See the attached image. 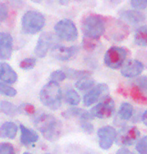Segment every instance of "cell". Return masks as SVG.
<instances>
[{
  "instance_id": "6da1fadb",
  "label": "cell",
  "mask_w": 147,
  "mask_h": 154,
  "mask_svg": "<svg viewBox=\"0 0 147 154\" xmlns=\"http://www.w3.org/2000/svg\"><path fill=\"white\" fill-rule=\"evenodd\" d=\"M34 124L45 139L49 141L57 140L62 133V124L53 115L43 113L34 119Z\"/></svg>"
},
{
  "instance_id": "7a4b0ae2",
  "label": "cell",
  "mask_w": 147,
  "mask_h": 154,
  "mask_svg": "<svg viewBox=\"0 0 147 154\" xmlns=\"http://www.w3.org/2000/svg\"><path fill=\"white\" fill-rule=\"evenodd\" d=\"M81 28L84 37L98 40L105 31V17L95 13L88 14L82 20Z\"/></svg>"
},
{
  "instance_id": "3957f363",
  "label": "cell",
  "mask_w": 147,
  "mask_h": 154,
  "mask_svg": "<svg viewBox=\"0 0 147 154\" xmlns=\"http://www.w3.org/2000/svg\"><path fill=\"white\" fill-rule=\"evenodd\" d=\"M40 100L45 106L52 110H56L61 106L62 92L57 82L49 81L40 91Z\"/></svg>"
},
{
  "instance_id": "277c9868",
  "label": "cell",
  "mask_w": 147,
  "mask_h": 154,
  "mask_svg": "<svg viewBox=\"0 0 147 154\" xmlns=\"http://www.w3.org/2000/svg\"><path fill=\"white\" fill-rule=\"evenodd\" d=\"M129 28L124 22L116 20L112 17H105V31L104 34L107 39L112 41H122L127 38Z\"/></svg>"
},
{
  "instance_id": "5b68a950",
  "label": "cell",
  "mask_w": 147,
  "mask_h": 154,
  "mask_svg": "<svg viewBox=\"0 0 147 154\" xmlns=\"http://www.w3.org/2000/svg\"><path fill=\"white\" fill-rule=\"evenodd\" d=\"M22 30L26 34H36L45 25V17L38 11H27L21 20Z\"/></svg>"
},
{
  "instance_id": "8992f818",
  "label": "cell",
  "mask_w": 147,
  "mask_h": 154,
  "mask_svg": "<svg viewBox=\"0 0 147 154\" xmlns=\"http://www.w3.org/2000/svg\"><path fill=\"white\" fill-rule=\"evenodd\" d=\"M129 50L120 46H112L106 51L104 56V63L111 69H118L123 66L126 61Z\"/></svg>"
},
{
  "instance_id": "52a82bcc",
  "label": "cell",
  "mask_w": 147,
  "mask_h": 154,
  "mask_svg": "<svg viewBox=\"0 0 147 154\" xmlns=\"http://www.w3.org/2000/svg\"><path fill=\"white\" fill-rule=\"evenodd\" d=\"M56 35L60 39L67 42L75 41L78 37V31L73 21L69 19H62L55 24L54 26Z\"/></svg>"
},
{
  "instance_id": "ba28073f",
  "label": "cell",
  "mask_w": 147,
  "mask_h": 154,
  "mask_svg": "<svg viewBox=\"0 0 147 154\" xmlns=\"http://www.w3.org/2000/svg\"><path fill=\"white\" fill-rule=\"evenodd\" d=\"M140 137V131L135 126H125L116 133V143L121 146H130Z\"/></svg>"
},
{
  "instance_id": "9c48e42d",
  "label": "cell",
  "mask_w": 147,
  "mask_h": 154,
  "mask_svg": "<svg viewBox=\"0 0 147 154\" xmlns=\"http://www.w3.org/2000/svg\"><path fill=\"white\" fill-rule=\"evenodd\" d=\"M115 109V104L114 101L109 95L103 97L102 100L99 103L93 107L90 110V114L92 117H97V118H109L112 115V113L114 112Z\"/></svg>"
},
{
  "instance_id": "30bf717a",
  "label": "cell",
  "mask_w": 147,
  "mask_h": 154,
  "mask_svg": "<svg viewBox=\"0 0 147 154\" xmlns=\"http://www.w3.org/2000/svg\"><path fill=\"white\" fill-rule=\"evenodd\" d=\"M55 45L57 44L55 42L54 36L51 33H42L34 49V54L39 58H43L47 55L48 51L53 48Z\"/></svg>"
},
{
  "instance_id": "8fae6325",
  "label": "cell",
  "mask_w": 147,
  "mask_h": 154,
  "mask_svg": "<svg viewBox=\"0 0 147 154\" xmlns=\"http://www.w3.org/2000/svg\"><path fill=\"white\" fill-rule=\"evenodd\" d=\"M116 130L112 126H103L98 129L97 135L99 138V146L101 149L108 150L116 139Z\"/></svg>"
},
{
  "instance_id": "7c38bea8",
  "label": "cell",
  "mask_w": 147,
  "mask_h": 154,
  "mask_svg": "<svg viewBox=\"0 0 147 154\" xmlns=\"http://www.w3.org/2000/svg\"><path fill=\"white\" fill-rule=\"evenodd\" d=\"M109 89L108 86L106 84H97L94 86L93 88H91L89 91L87 92L86 94L84 95L83 98V103L85 106H91L92 104H94L95 102H97L100 98H103L107 96V93H108Z\"/></svg>"
},
{
  "instance_id": "4fadbf2b",
  "label": "cell",
  "mask_w": 147,
  "mask_h": 154,
  "mask_svg": "<svg viewBox=\"0 0 147 154\" xmlns=\"http://www.w3.org/2000/svg\"><path fill=\"white\" fill-rule=\"evenodd\" d=\"M79 48L77 46H70V47H65L62 45H55L53 48L51 49L52 56L55 59L61 60V61H66L71 59L78 53Z\"/></svg>"
},
{
  "instance_id": "5bb4252c",
  "label": "cell",
  "mask_w": 147,
  "mask_h": 154,
  "mask_svg": "<svg viewBox=\"0 0 147 154\" xmlns=\"http://www.w3.org/2000/svg\"><path fill=\"white\" fill-rule=\"evenodd\" d=\"M13 51V39L6 32L0 33V60H8Z\"/></svg>"
},
{
  "instance_id": "9a60e30c",
  "label": "cell",
  "mask_w": 147,
  "mask_h": 154,
  "mask_svg": "<svg viewBox=\"0 0 147 154\" xmlns=\"http://www.w3.org/2000/svg\"><path fill=\"white\" fill-rule=\"evenodd\" d=\"M144 69V65L138 60H130L124 63L121 67V74L127 78H134L139 76Z\"/></svg>"
},
{
  "instance_id": "2e32d148",
  "label": "cell",
  "mask_w": 147,
  "mask_h": 154,
  "mask_svg": "<svg viewBox=\"0 0 147 154\" xmlns=\"http://www.w3.org/2000/svg\"><path fill=\"white\" fill-rule=\"evenodd\" d=\"M17 73L5 62H0V80L7 84H14L17 81Z\"/></svg>"
},
{
  "instance_id": "e0dca14e",
  "label": "cell",
  "mask_w": 147,
  "mask_h": 154,
  "mask_svg": "<svg viewBox=\"0 0 147 154\" xmlns=\"http://www.w3.org/2000/svg\"><path fill=\"white\" fill-rule=\"evenodd\" d=\"M121 19L128 22L130 24H138L141 22H144L146 19V16L142 12L138 10H126L120 13Z\"/></svg>"
},
{
  "instance_id": "ac0fdd59",
  "label": "cell",
  "mask_w": 147,
  "mask_h": 154,
  "mask_svg": "<svg viewBox=\"0 0 147 154\" xmlns=\"http://www.w3.org/2000/svg\"><path fill=\"white\" fill-rule=\"evenodd\" d=\"M20 141L23 145H29V144L35 143L36 141H38L39 136L38 134L34 132L31 129L25 127L24 125H20Z\"/></svg>"
},
{
  "instance_id": "d6986e66",
  "label": "cell",
  "mask_w": 147,
  "mask_h": 154,
  "mask_svg": "<svg viewBox=\"0 0 147 154\" xmlns=\"http://www.w3.org/2000/svg\"><path fill=\"white\" fill-rule=\"evenodd\" d=\"M17 125L14 122L6 121L0 126V138L13 139L17 134Z\"/></svg>"
},
{
  "instance_id": "ffe728a7",
  "label": "cell",
  "mask_w": 147,
  "mask_h": 154,
  "mask_svg": "<svg viewBox=\"0 0 147 154\" xmlns=\"http://www.w3.org/2000/svg\"><path fill=\"white\" fill-rule=\"evenodd\" d=\"M62 115L66 118H69V117H78L80 118V120H91L93 119L92 115L90 114L89 111H85V110L81 109V108H70L66 111H64L62 113Z\"/></svg>"
},
{
  "instance_id": "44dd1931",
  "label": "cell",
  "mask_w": 147,
  "mask_h": 154,
  "mask_svg": "<svg viewBox=\"0 0 147 154\" xmlns=\"http://www.w3.org/2000/svg\"><path fill=\"white\" fill-rule=\"evenodd\" d=\"M133 115V106L128 102H123L121 104L118 111V117L123 121L129 120Z\"/></svg>"
},
{
  "instance_id": "7402d4cb",
  "label": "cell",
  "mask_w": 147,
  "mask_h": 154,
  "mask_svg": "<svg viewBox=\"0 0 147 154\" xmlns=\"http://www.w3.org/2000/svg\"><path fill=\"white\" fill-rule=\"evenodd\" d=\"M0 110H1L5 115L10 116V117L16 116L17 113L19 112L17 106H15L13 103L8 102V101H6V100H3L0 102Z\"/></svg>"
},
{
  "instance_id": "603a6c76",
  "label": "cell",
  "mask_w": 147,
  "mask_h": 154,
  "mask_svg": "<svg viewBox=\"0 0 147 154\" xmlns=\"http://www.w3.org/2000/svg\"><path fill=\"white\" fill-rule=\"evenodd\" d=\"M64 99H65L66 103L70 104L72 106L78 105L80 102V96L77 93V91L72 88H67L64 93Z\"/></svg>"
},
{
  "instance_id": "cb8c5ba5",
  "label": "cell",
  "mask_w": 147,
  "mask_h": 154,
  "mask_svg": "<svg viewBox=\"0 0 147 154\" xmlns=\"http://www.w3.org/2000/svg\"><path fill=\"white\" fill-rule=\"evenodd\" d=\"M135 43L139 46H147V25L139 27L135 32Z\"/></svg>"
},
{
  "instance_id": "d4e9b609",
  "label": "cell",
  "mask_w": 147,
  "mask_h": 154,
  "mask_svg": "<svg viewBox=\"0 0 147 154\" xmlns=\"http://www.w3.org/2000/svg\"><path fill=\"white\" fill-rule=\"evenodd\" d=\"M130 95L133 98V100H135L136 102L147 104V95L143 93V90L139 89L136 85H134L130 90Z\"/></svg>"
},
{
  "instance_id": "484cf974",
  "label": "cell",
  "mask_w": 147,
  "mask_h": 154,
  "mask_svg": "<svg viewBox=\"0 0 147 154\" xmlns=\"http://www.w3.org/2000/svg\"><path fill=\"white\" fill-rule=\"evenodd\" d=\"M76 88L79 89L81 91H87L90 90L91 88H93L95 86V81L93 79L89 78V77H85V78L79 79L77 82H76Z\"/></svg>"
},
{
  "instance_id": "4316f807",
  "label": "cell",
  "mask_w": 147,
  "mask_h": 154,
  "mask_svg": "<svg viewBox=\"0 0 147 154\" xmlns=\"http://www.w3.org/2000/svg\"><path fill=\"white\" fill-rule=\"evenodd\" d=\"M64 72H65L67 77L74 79H82L85 78V77H89L91 75V72L87 71V70H75L67 68L66 70H64Z\"/></svg>"
},
{
  "instance_id": "83f0119b",
  "label": "cell",
  "mask_w": 147,
  "mask_h": 154,
  "mask_svg": "<svg viewBox=\"0 0 147 154\" xmlns=\"http://www.w3.org/2000/svg\"><path fill=\"white\" fill-rule=\"evenodd\" d=\"M0 94L5 95V96L8 97H14L17 94V91L16 89L7 84V83L0 81Z\"/></svg>"
},
{
  "instance_id": "f1b7e54d",
  "label": "cell",
  "mask_w": 147,
  "mask_h": 154,
  "mask_svg": "<svg viewBox=\"0 0 147 154\" xmlns=\"http://www.w3.org/2000/svg\"><path fill=\"white\" fill-rule=\"evenodd\" d=\"M67 78V76L64 72V70H55L50 74V81L54 82H61L63 80H65Z\"/></svg>"
},
{
  "instance_id": "f546056e",
  "label": "cell",
  "mask_w": 147,
  "mask_h": 154,
  "mask_svg": "<svg viewBox=\"0 0 147 154\" xmlns=\"http://www.w3.org/2000/svg\"><path fill=\"white\" fill-rule=\"evenodd\" d=\"M136 150L139 154H147V136L137 140Z\"/></svg>"
},
{
  "instance_id": "4dcf8cb0",
  "label": "cell",
  "mask_w": 147,
  "mask_h": 154,
  "mask_svg": "<svg viewBox=\"0 0 147 154\" xmlns=\"http://www.w3.org/2000/svg\"><path fill=\"white\" fill-rule=\"evenodd\" d=\"M0 154H16L14 146L11 143L1 142L0 143Z\"/></svg>"
},
{
  "instance_id": "1f68e13d",
  "label": "cell",
  "mask_w": 147,
  "mask_h": 154,
  "mask_svg": "<svg viewBox=\"0 0 147 154\" xmlns=\"http://www.w3.org/2000/svg\"><path fill=\"white\" fill-rule=\"evenodd\" d=\"M97 44H98V40L87 38V37L83 38V47L84 49H86L87 51L94 50V49L97 47Z\"/></svg>"
},
{
  "instance_id": "d6a6232c",
  "label": "cell",
  "mask_w": 147,
  "mask_h": 154,
  "mask_svg": "<svg viewBox=\"0 0 147 154\" xmlns=\"http://www.w3.org/2000/svg\"><path fill=\"white\" fill-rule=\"evenodd\" d=\"M18 110H19V112L25 113L28 115H34L35 113V107L30 103H22L18 107Z\"/></svg>"
},
{
  "instance_id": "836d02e7",
  "label": "cell",
  "mask_w": 147,
  "mask_h": 154,
  "mask_svg": "<svg viewBox=\"0 0 147 154\" xmlns=\"http://www.w3.org/2000/svg\"><path fill=\"white\" fill-rule=\"evenodd\" d=\"M36 64V59L34 58H25L20 62V68L24 70H29L33 68Z\"/></svg>"
},
{
  "instance_id": "e575fe53",
  "label": "cell",
  "mask_w": 147,
  "mask_h": 154,
  "mask_svg": "<svg viewBox=\"0 0 147 154\" xmlns=\"http://www.w3.org/2000/svg\"><path fill=\"white\" fill-rule=\"evenodd\" d=\"M80 126L82 128V130L85 131L88 134H91L94 130V127L88 120H80Z\"/></svg>"
},
{
  "instance_id": "d590c367",
  "label": "cell",
  "mask_w": 147,
  "mask_h": 154,
  "mask_svg": "<svg viewBox=\"0 0 147 154\" xmlns=\"http://www.w3.org/2000/svg\"><path fill=\"white\" fill-rule=\"evenodd\" d=\"M131 5L137 10H141L147 7V0H131Z\"/></svg>"
},
{
  "instance_id": "8d00e7d4",
  "label": "cell",
  "mask_w": 147,
  "mask_h": 154,
  "mask_svg": "<svg viewBox=\"0 0 147 154\" xmlns=\"http://www.w3.org/2000/svg\"><path fill=\"white\" fill-rule=\"evenodd\" d=\"M8 17V7L4 3H0V22L7 19Z\"/></svg>"
},
{
  "instance_id": "74e56055",
  "label": "cell",
  "mask_w": 147,
  "mask_h": 154,
  "mask_svg": "<svg viewBox=\"0 0 147 154\" xmlns=\"http://www.w3.org/2000/svg\"><path fill=\"white\" fill-rule=\"evenodd\" d=\"M135 85L141 90H146L147 89V76H141L136 80Z\"/></svg>"
},
{
  "instance_id": "f35d334b",
  "label": "cell",
  "mask_w": 147,
  "mask_h": 154,
  "mask_svg": "<svg viewBox=\"0 0 147 154\" xmlns=\"http://www.w3.org/2000/svg\"><path fill=\"white\" fill-rule=\"evenodd\" d=\"M13 6H21L23 4V0H7Z\"/></svg>"
},
{
  "instance_id": "ab89813d",
  "label": "cell",
  "mask_w": 147,
  "mask_h": 154,
  "mask_svg": "<svg viewBox=\"0 0 147 154\" xmlns=\"http://www.w3.org/2000/svg\"><path fill=\"white\" fill-rule=\"evenodd\" d=\"M116 154H135V153H133L132 151H130L129 149L121 148V149H119L117 152H116Z\"/></svg>"
},
{
  "instance_id": "60d3db41",
  "label": "cell",
  "mask_w": 147,
  "mask_h": 154,
  "mask_svg": "<svg viewBox=\"0 0 147 154\" xmlns=\"http://www.w3.org/2000/svg\"><path fill=\"white\" fill-rule=\"evenodd\" d=\"M105 1L108 3V4H111V5H118L119 3H121L123 0H105Z\"/></svg>"
},
{
  "instance_id": "b9f144b4",
  "label": "cell",
  "mask_w": 147,
  "mask_h": 154,
  "mask_svg": "<svg viewBox=\"0 0 147 154\" xmlns=\"http://www.w3.org/2000/svg\"><path fill=\"white\" fill-rule=\"evenodd\" d=\"M142 122L144 123L145 125H147V110L144 111V113L142 114Z\"/></svg>"
},
{
  "instance_id": "7bdbcfd3",
  "label": "cell",
  "mask_w": 147,
  "mask_h": 154,
  "mask_svg": "<svg viewBox=\"0 0 147 154\" xmlns=\"http://www.w3.org/2000/svg\"><path fill=\"white\" fill-rule=\"evenodd\" d=\"M58 1H59L61 4H63V5H66L67 3H68V1L69 0H58Z\"/></svg>"
},
{
  "instance_id": "ee69618b",
  "label": "cell",
  "mask_w": 147,
  "mask_h": 154,
  "mask_svg": "<svg viewBox=\"0 0 147 154\" xmlns=\"http://www.w3.org/2000/svg\"><path fill=\"white\" fill-rule=\"evenodd\" d=\"M32 2H35V3H40V2H42L43 0H31Z\"/></svg>"
},
{
  "instance_id": "f6af8a7d",
  "label": "cell",
  "mask_w": 147,
  "mask_h": 154,
  "mask_svg": "<svg viewBox=\"0 0 147 154\" xmlns=\"http://www.w3.org/2000/svg\"><path fill=\"white\" fill-rule=\"evenodd\" d=\"M23 154H31V153H29V152H25V153H23Z\"/></svg>"
},
{
  "instance_id": "bcb514c9",
  "label": "cell",
  "mask_w": 147,
  "mask_h": 154,
  "mask_svg": "<svg viewBox=\"0 0 147 154\" xmlns=\"http://www.w3.org/2000/svg\"><path fill=\"white\" fill-rule=\"evenodd\" d=\"M78 1H81V0H78Z\"/></svg>"
},
{
  "instance_id": "7dc6e473",
  "label": "cell",
  "mask_w": 147,
  "mask_h": 154,
  "mask_svg": "<svg viewBox=\"0 0 147 154\" xmlns=\"http://www.w3.org/2000/svg\"><path fill=\"white\" fill-rule=\"evenodd\" d=\"M46 154H49V153H46Z\"/></svg>"
}]
</instances>
